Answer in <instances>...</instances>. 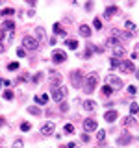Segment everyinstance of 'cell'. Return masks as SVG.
Wrapping results in <instances>:
<instances>
[{
	"mask_svg": "<svg viewBox=\"0 0 139 148\" xmlns=\"http://www.w3.org/2000/svg\"><path fill=\"white\" fill-rule=\"evenodd\" d=\"M61 80H63V76L59 72H56V71H52L50 72V83H52L54 87H59V83H61Z\"/></svg>",
	"mask_w": 139,
	"mask_h": 148,
	"instance_id": "7",
	"label": "cell"
},
{
	"mask_svg": "<svg viewBox=\"0 0 139 148\" xmlns=\"http://www.w3.org/2000/svg\"><path fill=\"white\" fill-rule=\"evenodd\" d=\"M30 128H32V126H30V122H22V124H21V130H22V132H28Z\"/></svg>",
	"mask_w": 139,
	"mask_h": 148,
	"instance_id": "35",
	"label": "cell"
},
{
	"mask_svg": "<svg viewBox=\"0 0 139 148\" xmlns=\"http://www.w3.org/2000/svg\"><path fill=\"white\" fill-rule=\"evenodd\" d=\"M78 32H80V35L87 37V39H89V37H91V34H93V32H91V28L87 26V24H82V26H80V30H78Z\"/></svg>",
	"mask_w": 139,
	"mask_h": 148,
	"instance_id": "16",
	"label": "cell"
},
{
	"mask_svg": "<svg viewBox=\"0 0 139 148\" xmlns=\"http://www.w3.org/2000/svg\"><path fill=\"white\" fill-rule=\"evenodd\" d=\"M119 69H120V72H133V63L130 59H124V61H120Z\"/></svg>",
	"mask_w": 139,
	"mask_h": 148,
	"instance_id": "6",
	"label": "cell"
},
{
	"mask_svg": "<svg viewBox=\"0 0 139 148\" xmlns=\"http://www.w3.org/2000/svg\"><path fill=\"white\" fill-rule=\"evenodd\" d=\"M113 91H115V89H113V87H109V85H108V83H106V85H104V87H102V92H104V95H106V96H109V95H113Z\"/></svg>",
	"mask_w": 139,
	"mask_h": 148,
	"instance_id": "23",
	"label": "cell"
},
{
	"mask_svg": "<svg viewBox=\"0 0 139 148\" xmlns=\"http://www.w3.org/2000/svg\"><path fill=\"white\" fill-rule=\"evenodd\" d=\"M128 92H130V95H136V92H137V89H136L133 85H130V87H128Z\"/></svg>",
	"mask_w": 139,
	"mask_h": 148,
	"instance_id": "39",
	"label": "cell"
},
{
	"mask_svg": "<svg viewBox=\"0 0 139 148\" xmlns=\"http://www.w3.org/2000/svg\"><path fill=\"white\" fill-rule=\"evenodd\" d=\"M4 122H6V120H4V117H0V128L4 126Z\"/></svg>",
	"mask_w": 139,
	"mask_h": 148,
	"instance_id": "42",
	"label": "cell"
},
{
	"mask_svg": "<svg viewBox=\"0 0 139 148\" xmlns=\"http://www.w3.org/2000/svg\"><path fill=\"white\" fill-rule=\"evenodd\" d=\"M65 59H67V56H65V52H61V50H56L52 54V61L54 63H63Z\"/></svg>",
	"mask_w": 139,
	"mask_h": 148,
	"instance_id": "10",
	"label": "cell"
},
{
	"mask_svg": "<svg viewBox=\"0 0 139 148\" xmlns=\"http://www.w3.org/2000/svg\"><path fill=\"white\" fill-rule=\"evenodd\" d=\"M130 113H132V115L139 113V104H136V102H133V104H130Z\"/></svg>",
	"mask_w": 139,
	"mask_h": 148,
	"instance_id": "28",
	"label": "cell"
},
{
	"mask_svg": "<svg viewBox=\"0 0 139 148\" xmlns=\"http://www.w3.org/2000/svg\"><path fill=\"white\" fill-rule=\"evenodd\" d=\"M96 83H98V76H96V72L87 74V80H85V85H83V91H85L87 95H91V92L96 89Z\"/></svg>",
	"mask_w": 139,
	"mask_h": 148,
	"instance_id": "1",
	"label": "cell"
},
{
	"mask_svg": "<svg viewBox=\"0 0 139 148\" xmlns=\"http://www.w3.org/2000/svg\"><path fill=\"white\" fill-rule=\"evenodd\" d=\"M136 124H137V120L133 119L132 115H130V117H124V119H122V126H124V128H132V126H136Z\"/></svg>",
	"mask_w": 139,
	"mask_h": 148,
	"instance_id": "13",
	"label": "cell"
},
{
	"mask_svg": "<svg viewBox=\"0 0 139 148\" xmlns=\"http://www.w3.org/2000/svg\"><path fill=\"white\" fill-rule=\"evenodd\" d=\"M96 139H98V143H104V139H106V132H104V130H98V132H96Z\"/></svg>",
	"mask_w": 139,
	"mask_h": 148,
	"instance_id": "27",
	"label": "cell"
},
{
	"mask_svg": "<svg viewBox=\"0 0 139 148\" xmlns=\"http://www.w3.org/2000/svg\"><path fill=\"white\" fill-rule=\"evenodd\" d=\"M50 95H52L54 102H61L65 98V89L63 87H52V89H50Z\"/></svg>",
	"mask_w": 139,
	"mask_h": 148,
	"instance_id": "3",
	"label": "cell"
},
{
	"mask_svg": "<svg viewBox=\"0 0 139 148\" xmlns=\"http://www.w3.org/2000/svg\"><path fill=\"white\" fill-rule=\"evenodd\" d=\"M28 113H32V115H35V117H39V115H41V109L35 108V106H30V108H28Z\"/></svg>",
	"mask_w": 139,
	"mask_h": 148,
	"instance_id": "24",
	"label": "cell"
},
{
	"mask_svg": "<svg viewBox=\"0 0 139 148\" xmlns=\"http://www.w3.org/2000/svg\"><path fill=\"white\" fill-rule=\"evenodd\" d=\"M95 100H85V102H83V109H87V111H93V109H95Z\"/></svg>",
	"mask_w": 139,
	"mask_h": 148,
	"instance_id": "20",
	"label": "cell"
},
{
	"mask_svg": "<svg viewBox=\"0 0 139 148\" xmlns=\"http://www.w3.org/2000/svg\"><path fill=\"white\" fill-rule=\"evenodd\" d=\"M54 32H56L58 35H67V32L61 30V26H59V24H54Z\"/></svg>",
	"mask_w": 139,
	"mask_h": 148,
	"instance_id": "29",
	"label": "cell"
},
{
	"mask_svg": "<svg viewBox=\"0 0 139 148\" xmlns=\"http://www.w3.org/2000/svg\"><path fill=\"white\" fill-rule=\"evenodd\" d=\"M4 98H6V100H11L13 98V91H9V89L4 91Z\"/></svg>",
	"mask_w": 139,
	"mask_h": 148,
	"instance_id": "31",
	"label": "cell"
},
{
	"mask_svg": "<svg viewBox=\"0 0 139 148\" xmlns=\"http://www.w3.org/2000/svg\"><path fill=\"white\" fill-rule=\"evenodd\" d=\"M106 45H108L109 48H115L117 45H122V43H120L119 39H115V37H108V41H106Z\"/></svg>",
	"mask_w": 139,
	"mask_h": 148,
	"instance_id": "19",
	"label": "cell"
},
{
	"mask_svg": "<svg viewBox=\"0 0 139 148\" xmlns=\"http://www.w3.org/2000/svg\"><path fill=\"white\" fill-rule=\"evenodd\" d=\"M111 50H113V58H120V56L126 54V48H124L122 45H117L115 48H111Z\"/></svg>",
	"mask_w": 139,
	"mask_h": 148,
	"instance_id": "14",
	"label": "cell"
},
{
	"mask_svg": "<svg viewBox=\"0 0 139 148\" xmlns=\"http://www.w3.org/2000/svg\"><path fill=\"white\" fill-rule=\"evenodd\" d=\"M83 128H85V132H95L98 126H96L95 119H85V120H83Z\"/></svg>",
	"mask_w": 139,
	"mask_h": 148,
	"instance_id": "8",
	"label": "cell"
},
{
	"mask_svg": "<svg viewBox=\"0 0 139 148\" xmlns=\"http://www.w3.org/2000/svg\"><path fill=\"white\" fill-rule=\"evenodd\" d=\"M41 80H43V74H41V72H37L35 76H34V82H35V83H39Z\"/></svg>",
	"mask_w": 139,
	"mask_h": 148,
	"instance_id": "37",
	"label": "cell"
},
{
	"mask_svg": "<svg viewBox=\"0 0 139 148\" xmlns=\"http://www.w3.org/2000/svg\"><path fill=\"white\" fill-rule=\"evenodd\" d=\"M35 102H39V104H46V102H48V95H39V96H35Z\"/></svg>",
	"mask_w": 139,
	"mask_h": 148,
	"instance_id": "25",
	"label": "cell"
},
{
	"mask_svg": "<svg viewBox=\"0 0 139 148\" xmlns=\"http://www.w3.org/2000/svg\"><path fill=\"white\" fill-rule=\"evenodd\" d=\"M93 26H95L96 30H100V28H102V22H100V18H95V21H93Z\"/></svg>",
	"mask_w": 139,
	"mask_h": 148,
	"instance_id": "32",
	"label": "cell"
},
{
	"mask_svg": "<svg viewBox=\"0 0 139 148\" xmlns=\"http://www.w3.org/2000/svg\"><path fill=\"white\" fill-rule=\"evenodd\" d=\"M13 13H15V9H13V8H4V9H2V15H4V18L9 17V15H13Z\"/></svg>",
	"mask_w": 139,
	"mask_h": 148,
	"instance_id": "26",
	"label": "cell"
},
{
	"mask_svg": "<svg viewBox=\"0 0 139 148\" xmlns=\"http://www.w3.org/2000/svg\"><path fill=\"white\" fill-rule=\"evenodd\" d=\"M136 76H137V78H139V72H137V74H136Z\"/></svg>",
	"mask_w": 139,
	"mask_h": 148,
	"instance_id": "44",
	"label": "cell"
},
{
	"mask_svg": "<svg viewBox=\"0 0 139 148\" xmlns=\"http://www.w3.org/2000/svg\"><path fill=\"white\" fill-rule=\"evenodd\" d=\"M65 45H67L71 50H76V48H78V41H76V39H69V41H65Z\"/></svg>",
	"mask_w": 139,
	"mask_h": 148,
	"instance_id": "22",
	"label": "cell"
},
{
	"mask_svg": "<svg viewBox=\"0 0 139 148\" xmlns=\"http://www.w3.org/2000/svg\"><path fill=\"white\" fill-rule=\"evenodd\" d=\"M8 69H9V71H17V69H19V63H9Z\"/></svg>",
	"mask_w": 139,
	"mask_h": 148,
	"instance_id": "38",
	"label": "cell"
},
{
	"mask_svg": "<svg viewBox=\"0 0 139 148\" xmlns=\"http://www.w3.org/2000/svg\"><path fill=\"white\" fill-rule=\"evenodd\" d=\"M61 148H69V146H61Z\"/></svg>",
	"mask_w": 139,
	"mask_h": 148,
	"instance_id": "45",
	"label": "cell"
},
{
	"mask_svg": "<svg viewBox=\"0 0 139 148\" xmlns=\"http://www.w3.org/2000/svg\"><path fill=\"white\" fill-rule=\"evenodd\" d=\"M35 41L37 43H46V34L43 28H35Z\"/></svg>",
	"mask_w": 139,
	"mask_h": 148,
	"instance_id": "11",
	"label": "cell"
},
{
	"mask_svg": "<svg viewBox=\"0 0 139 148\" xmlns=\"http://www.w3.org/2000/svg\"><path fill=\"white\" fill-rule=\"evenodd\" d=\"M117 117H119V115H117V111H115V109H109V111H106V115H104V119H106V122H115V120H117Z\"/></svg>",
	"mask_w": 139,
	"mask_h": 148,
	"instance_id": "12",
	"label": "cell"
},
{
	"mask_svg": "<svg viewBox=\"0 0 139 148\" xmlns=\"http://www.w3.org/2000/svg\"><path fill=\"white\" fill-rule=\"evenodd\" d=\"M4 50H6V45H2V43H0V54H2Z\"/></svg>",
	"mask_w": 139,
	"mask_h": 148,
	"instance_id": "40",
	"label": "cell"
},
{
	"mask_svg": "<svg viewBox=\"0 0 139 148\" xmlns=\"http://www.w3.org/2000/svg\"><path fill=\"white\" fill-rule=\"evenodd\" d=\"M2 85H6V83H4V80H0V87H2Z\"/></svg>",
	"mask_w": 139,
	"mask_h": 148,
	"instance_id": "43",
	"label": "cell"
},
{
	"mask_svg": "<svg viewBox=\"0 0 139 148\" xmlns=\"http://www.w3.org/2000/svg\"><path fill=\"white\" fill-rule=\"evenodd\" d=\"M115 13H119V8H115V6H108V8H106V11H104V15L109 18V17H113Z\"/></svg>",
	"mask_w": 139,
	"mask_h": 148,
	"instance_id": "18",
	"label": "cell"
},
{
	"mask_svg": "<svg viewBox=\"0 0 139 148\" xmlns=\"http://www.w3.org/2000/svg\"><path fill=\"white\" fill-rule=\"evenodd\" d=\"M13 28H15V22H13V21H9V18H4L2 30H4V32H13Z\"/></svg>",
	"mask_w": 139,
	"mask_h": 148,
	"instance_id": "15",
	"label": "cell"
},
{
	"mask_svg": "<svg viewBox=\"0 0 139 148\" xmlns=\"http://www.w3.org/2000/svg\"><path fill=\"white\" fill-rule=\"evenodd\" d=\"M130 143H132V135H128V133L117 139V145H120V146H122V145H130Z\"/></svg>",
	"mask_w": 139,
	"mask_h": 148,
	"instance_id": "17",
	"label": "cell"
},
{
	"mask_svg": "<svg viewBox=\"0 0 139 148\" xmlns=\"http://www.w3.org/2000/svg\"><path fill=\"white\" fill-rule=\"evenodd\" d=\"M119 65H120L119 58H111V67H119Z\"/></svg>",
	"mask_w": 139,
	"mask_h": 148,
	"instance_id": "33",
	"label": "cell"
},
{
	"mask_svg": "<svg viewBox=\"0 0 139 148\" xmlns=\"http://www.w3.org/2000/svg\"><path fill=\"white\" fill-rule=\"evenodd\" d=\"M82 82H83L82 72H80V71H72V72H71V83H72L74 87H80Z\"/></svg>",
	"mask_w": 139,
	"mask_h": 148,
	"instance_id": "4",
	"label": "cell"
},
{
	"mask_svg": "<svg viewBox=\"0 0 139 148\" xmlns=\"http://www.w3.org/2000/svg\"><path fill=\"white\" fill-rule=\"evenodd\" d=\"M124 28H126V30H130V34H136V24H133V22L132 21H126V22H124Z\"/></svg>",
	"mask_w": 139,
	"mask_h": 148,
	"instance_id": "21",
	"label": "cell"
},
{
	"mask_svg": "<svg viewBox=\"0 0 139 148\" xmlns=\"http://www.w3.org/2000/svg\"><path fill=\"white\" fill-rule=\"evenodd\" d=\"M108 85L113 87V89H120L122 87V80L117 76H108Z\"/></svg>",
	"mask_w": 139,
	"mask_h": 148,
	"instance_id": "5",
	"label": "cell"
},
{
	"mask_svg": "<svg viewBox=\"0 0 139 148\" xmlns=\"http://www.w3.org/2000/svg\"><path fill=\"white\" fill-rule=\"evenodd\" d=\"M22 146H24V143H22L21 139H17V141L13 143V148H22Z\"/></svg>",
	"mask_w": 139,
	"mask_h": 148,
	"instance_id": "34",
	"label": "cell"
},
{
	"mask_svg": "<svg viewBox=\"0 0 139 148\" xmlns=\"http://www.w3.org/2000/svg\"><path fill=\"white\" fill-rule=\"evenodd\" d=\"M17 56H19V58H24V56H26V50L24 48H17Z\"/></svg>",
	"mask_w": 139,
	"mask_h": 148,
	"instance_id": "36",
	"label": "cell"
},
{
	"mask_svg": "<svg viewBox=\"0 0 139 148\" xmlns=\"http://www.w3.org/2000/svg\"><path fill=\"white\" fill-rule=\"evenodd\" d=\"M4 35H6V32H4V30H0V41L4 39Z\"/></svg>",
	"mask_w": 139,
	"mask_h": 148,
	"instance_id": "41",
	"label": "cell"
},
{
	"mask_svg": "<svg viewBox=\"0 0 139 148\" xmlns=\"http://www.w3.org/2000/svg\"><path fill=\"white\" fill-rule=\"evenodd\" d=\"M63 132H67V133H74V126H72V124H65Z\"/></svg>",
	"mask_w": 139,
	"mask_h": 148,
	"instance_id": "30",
	"label": "cell"
},
{
	"mask_svg": "<svg viewBox=\"0 0 139 148\" xmlns=\"http://www.w3.org/2000/svg\"><path fill=\"white\" fill-rule=\"evenodd\" d=\"M37 46H39V43L35 41V37H32V35L22 37V48L24 50H37Z\"/></svg>",
	"mask_w": 139,
	"mask_h": 148,
	"instance_id": "2",
	"label": "cell"
},
{
	"mask_svg": "<svg viewBox=\"0 0 139 148\" xmlns=\"http://www.w3.org/2000/svg\"><path fill=\"white\" fill-rule=\"evenodd\" d=\"M41 133H43L45 137L52 135V133H54V124H52V122H46V124H43V126H41Z\"/></svg>",
	"mask_w": 139,
	"mask_h": 148,
	"instance_id": "9",
	"label": "cell"
}]
</instances>
